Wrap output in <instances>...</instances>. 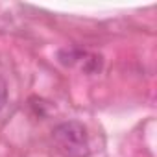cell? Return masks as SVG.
Masks as SVG:
<instances>
[{"label":"cell","mask_w":157,"mask_h":157,"mask_svg":"<svg viewBox=\"0 0 157 157\" xmlns=\"http://www.w3.org/2000/svg\"><path fill=\"white\" fill-rule=\"evenodd\" d=\"M52 140L63 157H87L91 150L87 126L80 120L57 124L52 129Z\"/></svg>","instance_id":"1"},{"label":"cell","mask_w":157,"mask_h":157,"mask_svg":"<svg viewBox=\"0 0 157 157\" xmlns=\"http://www.w3.org/2000/svg\"><path fill=\"white\" fill-rule=\"evenodd\" d=\"M85 54H87L85 50L78 48V46H67V48L59 50L57 59H59V63H61V65H65V67H74L76 63H80V65H82V61H83Z\"/></svg>","instance_id":"2"},{"label":"cell","mask_w":157,"mask_h":157,"mask_svg":"<svg viewBox=\"0 0 157 157\" xmlns=\"http://www.w3.org/2000/svg\"><path fill=\"white\" fill-rule=\"evenodd\" d=\"M6 104H8V82L4 80V76L0 74V111L4 109Z\"/></svg>","instance_id":"3"}]
</instances>
